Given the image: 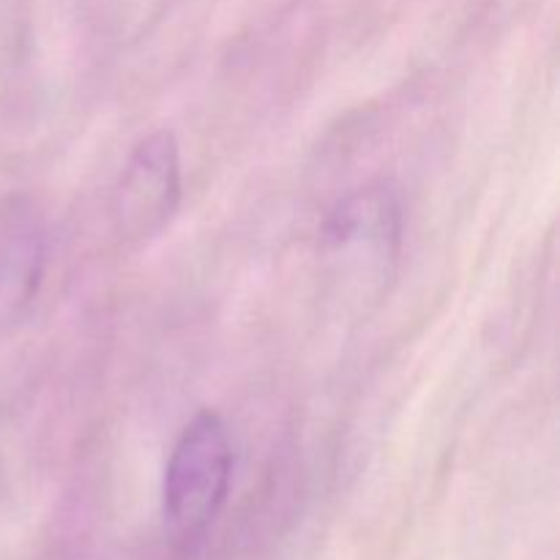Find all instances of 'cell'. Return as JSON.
I'll list each match as a JSON object with an SVG mask.
<instances>
[{"label": "cell", "instance_id": "6da1fadb", "mask_svg": "<svg viewBox=\"0 0 560 560\" xmlns=\"http://www.w3.org/2000/svg\"><path fill=\"white\" fill-rule=\"evenodd\" d=\"M233 481V443L219 413L202 410L186 424L170 454L162 512L170 536L191 547L222 514Z\"/></svg>", "mask_w": 560, "mask_h": 560}, {"label": "cell", "instance_id": "7a4b0ae2", "mask_svg": "<svg viewBox=\"0 0 560 560\" xmlns=\"http://www.w3.org/2000/svg\"><path fill=\"white\" fill-rule=\"evenodd\" d=\"M180 151L170 131H153L135 148L115 186V222L124 238L145 241L180 206Z\"/></svg>", "mask_w": 560, "mask_h": 560}, {"label": "cell", "instance_id": "3957f363", "mask_svg": "<svg viewBox=\"0 0 560 560\" xmlns=\"http://www.w3.org/2000/svg\"><path fill=\"white\" fill-rule=\"evenodd\" d=\"M402 219L386 189H364L339 202L323 228V252L348 266L381 268L397 255Z\"/></svg>", "mask_w": 560, "mask_h": 560}, {"label": "cell", "instance_id": "277c9868", "mask_svg": "<svg viewBox=\"0 0 560 560\" xmlns=\"http://www.w3.org/2000/svg\"><path fill=\"white\" fill-rule=\"evenodd\" d=\"M47 241L33 211L11 202L0 213V317L20 315L44 279Z\"/></svg>", "mask_w": 560, "mask_h": 560}]
</instances>
